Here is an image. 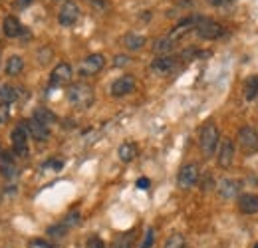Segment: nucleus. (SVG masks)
<instances>
[{
	"instance_id": "28",
	"label": "nucleus",
	"mask_w": 258,
	"mask_h": 248,
	"mask_svg": "<svg viewBox=\"0 0 258 248\" xmlns=\"http://www.w3.org/2000/svg\"><path fill=\"white\" fill-rule=\"evenodd\" d=\"M66 232H68V226H66L64 222L62 224H54V226L48 228V236L50 238H56V240H62L66 236Z\"/></svg>"
},
{
	"instance_id": "18",
	"label": "nucleus",
	"mask_w": 258,
	"mask_h": 248,
	"mask_svg": "<svg viewBox=\"0 0 258 248\" xmlns=\"http://www.w3.org/2000/svg\"><path fill=\"white\" fill-rule=\"evenodd\" d=\"M145 36H141V34H135V32H127L123 38H121V44H123V48H127L129 52H137V50H141L143 46H145Z\"/></svg>"
},
{
	"instance_id": "19",
	"label": "nucleus",
	"mask_w": 258,
	"mask_h": 248,
	"mask_svg": "<svg viewBox=\"0 0 258 248\" xmlns=\"http://www.w3.org/2000/svg\"><path fill=\"white\" fill-rule=\"evenodd\" d=\"M137 153H139V149H137V145H135L133 141L121 143L119 149H117V157H119L121 163H131V161L137 157Z\"/></svg>"
},
{
	"instance_id": "38",
	"label": "nucleus",
	"mask_w": 258,
	"mask_h": 248,
	"mask_svg": "<svg viewBox=\"0 0 258 248\" xmlns=\"http://www.w3.org/2000/svg\"><path fill=\"white\" fill-rule=\"evenodd\" d=\"M34 0H18V6H28V4H32Z\"/></svg>"
},
{
	"instance_id": "11",
	"label": "nucleus",
	"mask_w": 258,
	"mask_h": 248,
	"mask_svg": "<svg viewBox=\"0 0 258 248\" xmlns=\"http://www.w3.org/2000/svg\"><path fill=\"white\" fill-rule=\"evenodd\" d=\"M240 187H242V183H240L238 179H230V177H225V179H221V181L217 183V191H219V195H221L223 199L230 201V199L238 197V193H240Z\"/></svg>"
},
{
	"instance_id": "4",
	"label": "nucleus",
	"mask_w": 258,
	"mask_h": 248,
	"mask_svg": "<svg viewBox=\"0 0 258 248\" xmlns=\"http://www.w3.org/2000/svg\"><path fill=\"white\" fill-rule=\"evenodd\" d=\"M236 139H238V145L244 151V155H254V153H258V131L254 127H250V125L240 127Z\"/></svg>"
},
{
	"instance_id": "29",
	"label": "nucleus",
	"mask_w": 258,
	"mask_h": 248,
	"mask_svg": "<svg viewBox=\"0 0 258 248\" xmlns=\"http://www.w3.org/2000/svg\"><path fill=\"white\" fill-rule=\"evenodd\" d=\"M153 244H155V230H153V228H149V230L145 232L143 242H141V246L139 248H153Z\"/></svg>"
},
{
	"instance_id": "30",
	"label": "nucleus",
	"mask_w": 258,
	"mask_h": 248,
	"mask_svg": "<svg viewBox=\"0 0 258 248\" xmlns=\"http://www.w3.org/2000/svg\"><path fill=\"white\" fill-rule=\"evenodd\" d=\"M64 224L68 226V228H74V226H78V224H80V213H78V211H72V213L66 217Z\"/></svg>"
},
{
	"instance_id": "25",
	"label": "nucleus",
	"mask_w": 258,
	"mask_h": 248,
	"mask_svg": "<svg viewBox=\"0 0 258 248\" xmlns=\"http://www.w3.org/2000/svg\"><path fill=\"white\" fill-rule=\"evenodd\" d=\"M22 70H24V60L20 56H10L8 58V62H6V74L8 76H18V74H22Z\"/></svg>"
},
{
	"instance_id": "40",
	"label": "nucleus",
	"mask_w": 258,
	"mask_h": 248,
	"mask_svg": "<svg viewBox=\"0 0 258 248\" xmlns=\"http://www.w3.org/2000/svg\"><path fill=\"white\" fill-rule=\"evenodd\" d=\"M254 248H258V242H256V244H254Z\"/></svg>"
},
{
	"instance_id": "20",
	"label": "nucleus",
	"mask_w": 258,
	"mask_h": 248,
	"mask_svg": "<svg viewBox=\"0 0 258 248\" xmlns=\"http://www.w3.org/2000/svg\"><path fill=\"white\" fill-rule=\"evenodd\" d=\"M2 32L6 34V38H18L22 34V26L14 16H6L2 22Z\"/></svg>"
},
{
	"instance_id": "39",
	"label": "nucleus",
	"mask_w": 258,
	"mask_h": 248,
	"mask_svg": "<svg viewBox=\"0 0 258 248\" xmlns=\"http://www.w3.org/2000/svg\"><path fill=\"white\" fill-rule=\"evenodd\" d=\"M94 2H97V4H101V2H103V0H94Z\"/></svg>"
},
{
	"instance_id": "15",
	"label": "nucleus",
	"mask_w": 258,
	"mask_h": 248,
	"mask_svg": "<svg viewBox=\"0 0 258 248\" xmlns=\"http://www.w3.org/2000/svg\"><path fill=\"white\" fill-rule=\"evenodd\" d=\"M238 211L242 215H256L258 213V195L254 193H244L238 197Z\"/></svg>"
},
{
	"instance_id": "2",
	"label": "nucleus",
	"mask_w": 258,
	"mask_h": 248,
	"mask_svg": "<svg viewBox=\"0 0 258 248\" xmlns=\"http://www.w3.org/2000/svg\"><path fill=\"white\" fill-rule=\"evenodd\" d=\"M219 139H221V133H219V127L215 123H207L201 129V135H199V145H201V151L203 155L213 157L217 147H219Z\"/></svg>"
},
{
	"instance_id": "6",
	"label": "nucleus",
	"mask_w": 258,
	"mask_h": 248,
	"mask_svg": "<svg viewBox=\"0 0 258 248\" xmlns=\"http://www.w3.org/2000/svg\"><path fill=\"white\" fill-rule=\"evenodd\" d=\"M103 66H105V58L101 54H90L88 58H84L82 64H80V76L92 78V76H96V74H99L103 70Z\"/></svg>"
},
{
	"instance_id": "33",
	"label": "nucleus",
	"mask_w": 258,
	"mask_h": 248,
	"mask_svg": "<svg viewBox=\"0 0 258 248\" xmlns=\"http://www.w3.org/2000/svg\"><path fill=\"white\" fill-rule=\"evenodd\" d=\"M127 64H129V56L119 54V56L113 58V66H115V68H123V66H127Z\"/></svg>"
},
{
	"instance_id": "16",
	"label": "nucleus",
	"mask_w": 258,
	"mask_h": 248,
	"mask_svg": "<svg viewBox=\"0 0 258 248\" xmlns=\"http://www.w3.org/2000/svg\"><path fill=\"white\" fill-rule=\"evenodd\" d=\"M217 161H219V165H221L223 169H228V167L232 165V161H234V143H232L230 139H223Z\"/></svg>"
},
{
	"instance_id": "36",
	"label": "nucleus",
	"mask_w": 258,
	"mask_h": 248,
	"mask_svg": "<svg viewBox=\"0 0 258 248\" xmlns=\"http://www.w3.org/2000/svg\"><path fill=\"white\" fill-rule=\"evenodd\" d=\"M48 167H52V169H62L64 163H62V161H48V163L44 165V169H48Z\"/></svg>"
},
{
	"instance_id": "35",
	"label": "nucleus",
	"mask_w": 258,
	"mask_h": 248,
	"mask_svg": "<svg viewBox=\"0 0 258 248\" xmlns=\"http://www.w3.org/2000/svg\"><path fill=\"white\" fill-rule=\"evenodd\" d=\"M149 179H145V177H141V179H137V189H141V191H145V189H149Z\"/></svg>"
},
{
	"instance_id": "34",
	"label": "nucleus",
	"mask_w": 258,
	"mask_h": 248,
	"mask_svg": "<svg viewBox=\"0 0 258 248\" xmlns=\"http://www.w3.org/2000/svg\"><path fill=\"white\" fill-rule=\"evenodd\" d=\"M28 248H56V246H52V244L46 242V240H32V242L28 244Z\"/></svg>"
},
{
	"instance_id": "26",
	"label": "nucleus",
	"mask_w": 258,
	"mask_h": 248,
	"mask_svg": "<svg viewBox=\"0 0 258 248\" xmlns=\"http://www.w3.org/2000/svg\"><path fill=\"white\" fill-rule=\"evenodd\" d=\"M133 238H135V234H133V232H123V234H117V236L111 240L109 248H131V244H133Z\"/></svg>"
},
{
	"instance_id": "27",
	"label": "nucleus",
	"mask_w": 258,
	"mask_h": 248,
	"mask_svg": "<svg viewBox=\"0 0 258 248\" xmlns=\"http://www.w3.org/2000/svg\"><path fill=\"white\" fill-rule=\"evenodd\" d=\"M163 248H187V240H185V236H183V234L175 232V234H171V236L165 240Z\"/></svg>"
},
{
	"instance_id": "1",
	"label": "nucleus",
	"mask_w": 258,
	"mask_h": 248,
	"mask_svg": "<svg viewBox=\"0 0 258 248\" xmlns=\"http://www.w3.org/2000/svg\"><path fill=\"white\" fill-rule=\"evenodd\" d=\"M66 95H68V101H70L74 107H78V109H88V107H92V103H94V99H96L94 88L88 86V84H84V82L70 84Z\"/></svg>"
},
{
	"instance_id": "8",
	"label": "nucleus",
	"mask_w": 258,
	"mask_h": 248,
	"mask_svg": "<svg viewBox=\"0 0 258 248\" xmlns=\"http://www.w3.org/2000/svg\"><path fill=\"white\" fill-rule=\"evenodd\" d=\"M78 18H80V6L72 0H66L62 8H60V12H58V22L66 28H70L78 22Z\"/></svg>"
},
{
	"instance_id": "23",
	"label": "nucleus",
	"mask_w": 258,
	"mask_h": 248,
	"mask_svg": "<svg viewBox=\"0 0 258 248\" xmlns=\"http://www.w3.org/2000/svg\"><path fill=\"white\" fill-rule=\"evenodd\" d=\"M18 99V90L14 86H8V84H2L0 86V101L2 103H14Z\"/></svg>"
},
{
	"instance_id": "22",
	"label": "nucleus",
	"mask_w": 258,
	"mask_h": 248,
	"mask_svg": "<svg viewBox=\"0 0 258 248\" xmlns=\"http://www.w3.org/2000/svg\"><path fill=\"white\" fill-rule=\"evenodd\" d=\"M36 121H40V123L44 125H54L56 121H58V117L50 111V109H46V107H38V109H34V115H32Z\"/></svg>"
},
{
	"instance_id": "32",
	"label": "nucleus",
	"mask_w": 258,
	"mask_h": 248,
	"mask_svg": "<svg viewBox=\"0 0 258 248\" xmlns=\"http://www.w3.org/2000/svg\"><path fill=\"white\" fill-rule=\"evenodd\" d=\"M88 248H105V244L99 236H90L88 238Z\"/></svg>"
},
{
	"instance_id": "31",
	"label": "nucleus",
	"mask_w": 258,
	"mask_h": 248,
	"mask_svg": "<svg viewBox=\"0 0 258 248\" xmlns=\"http://www.w3.org/2000/svg\"><path fill=\"white\" fill-rule=\"evenodd\" d=\"M8 119H10V107H8V103L0 101V123H6Z\"/></svg>"
},
{
	"instance_id": "13",
	"label": "nucleus",
	"mask_w": 258,
	"mask_h": 248,
	"mask_svg": "<svg viewBox=\"0 0 258 248\" xmlns=\"http://www.w3.org/2000/svg\"><path fill=\"white\" fill-rule=\"evenodd\" d=\"M135 90V78L133 76H121L111 84V95L113 97H123Z\"/></svg>"
},
{
	"instance_id": "37",
	"label": "nucleus",
	"mask_w": 258,
	"mask_h": 248,
	"mask_svg": "<svg viewBox=\"0 0 258 248\" xmlns=\"http://www.w3.org/2000/svg\"><path fill=\"white\" fill-rule=\"evenodd\" d=\"M209 4H213V6H225V4H230V2H234V0H207Z\"/></svg>"
},
{
	"instance_id": "5",
	"label": "nucleus",
	"mask_w": 258,
	"mask_h": 248,
	"mask_svg": "<svg viewBox=\"0 0 258 248\" xmlns=\"http://www.w3.org/2000/svg\"><path fill=\"white\" fill-rule=\"evenodd\" d=\"M199 177H201L199 165H197V163H187V165L181 167V171H179V175H177V185L187 191V189H191V187L197 185Z\"/></svg>"
},
{
	"instance_id": "17",
	"label": "nucleus",
	"mask_w": 258,
	"mask_h": 248,
	"mask_svg": "<svg viewBox=\"0 0 258 248\" xmlns=\"http://www.w3.org/2000/svg\"><path fill=\"white\" fill-rule=\"evenodd\" d=\"M0 175L6 179H14L18 175V167L8 153H0Z\"/></svg>"
},
{
	"instance_id": "10",
	"label": "nucleus",
	"mask_w": 258,
	"mask_h": 248,
	"mask_svg": "<svg viewBox=\"0 0 258 248\" xmlns=\"http://www.w3.org/2000/svg\"><path fill=\"white\" fill-rule=\"evenodd\" d=\"M72 76H74L72 66L66 62H60L54 70H52L50 82H52V86H68V84L72 82Z\"/></svg>"
},
{
	"instance_id": "14",
	"label": "nucleus",
	"mask_w": 258,
	"mask_h": 248,
	"mask_svg": "<svg viewBox=\"0 0 258 248\" xmlns=\"http://www.w3.org/2000/svg\"><path fill=\"white\" fill-rule=\"evenodd\" d=\"M197 20H199V16H189V18H185V20H181L173 30L169 32L167 36L173 40V42H179L181 38H185L189 32L195 30V26H197Z\"/></svg>"
},
{
	"instance_id": "24",
	"label": "nucleus",
	"mask_w": 258,
	"mask_h": 248,
	"mask_svg": "<svg viewBox=\"0 0 258 248\" xmlns=\"http://www.w3.org/2000/svg\"><path fill=\"white\" fill-rule=\"evenodd\" d=\"M242 93H244V99L252 101L258 95V76H250L246 82H244V88H242Z\"/></svg>"
},
{
	"instance_id": "12",
	"label": "nucleus",
	"mask_w": 258,
	"mask_h": 248,
	"mask_svg": "<svg viewBox=\"0 0 258 248\" xmlns=\"http://www.w3.org/2000/svg\"><path fill=\"white\" fill-rule=\"evenodd\" d=\"M22 125L26 127V131L32 135V139H36V141H48V139H50V127L40 123V121H36L34 117L24 119Z\"/></svg>"
},
{
	"instance_id": "7",
	"label": "nucleus",
	"mask_w": 258,
	"mask_h": 248,
	"mask_svg": "<svg viewBox=\"0 0 258 248\" xmlns=\"http://www.w3.org/2000/svg\"><path fill=\"white\" fill-rule=\"evenodd\" d=\"M10 139H12V149H14L16 155L28 157V131H26L24 125L14 127Z\"/></svg>"
},
{
	"instance_id": "3",
	"label": "nucleus",
	"mask_w": 258,
	"mask_h": 248,
	"mask_svg": "<svg viewBox=\"0 0 258 248\" xmlns=\"http://www.w3.org/2000/svg\"><path fill=\"white\" fill-rule=\"evenodd\" d=\"M195 32H197L203 40H217V38H221V36L225 34V28H223L219 22L211 20V18H203V16H199L197 26H195Z\"/></svg>"
},
{
	"instance_id": "21",
	"label": "nucleus",
	"mask_w": 258,
	"mask_h": 248,
	"mask_svg": "<svg viewBox=\"0 0 258 248\" xmlns=\"http://www.w3.org/2000/svg\"><path fill=\"white\" fill-rule=\"evenodd\" d=\"M175 44H177V42H173L169 36H161V38H157V40L153 42V52L159 54V56H169V52H173Z\"/></svg>"
},
{
	"instance_id": "9",
	"label": "nucleus",
	"mask_w": 258,
	"mask_h": 248,
	"mask_svg": "<svg viewBox=\"0 0 258 248\" xmlns=\"http://www.w3.org/2000/svg\"><path fill=\"white\" fill-rule=\"evenodd\" d=\"M177 60L179 58H175V56H159L151 62V72L155 76H169L177 70Z\"/></svg>"
}]
</instances>
